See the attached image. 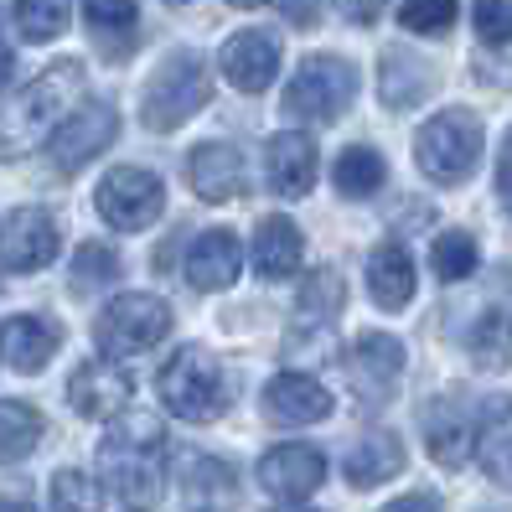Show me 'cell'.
<instances>
[{
  "mask_svg": "<svg viewBox=\"0 0 512 512\" xmlns=\"http://www.w3.org/2000/svg\"><path fill=\"white\" fill-rule=\"evenodd\" d=\"M73 0H16V32L26 42H52L68 32Z\"/></svg>",
  "mask_w": 512,
  "mask_h": 512,
  "instance_id": "f546056e",
  "label": "cell"
},
{
  "mask_svg": "<svg viewBox=\"0 0 512 512\" xmlns=\"http://www.w3.org/2000/svg\"><path fill=\"white\" fill-rule=\"evenodd\" d=\"M11 68H16V57H11V47H6V37H0V88L11 83Z\"/></svg>",
  "mask_w": 512,
  "mask_h": 512,
  "instance_id": "60d3db41",
  "label": "cell"
},
{
  "mask_svg": "<svg viewBox=\"0 0 512 512\" xmlns=\"http://www.w3.org/2000/svg\"><path fill=\"white\" fill-rule=\"evenodd\" d=\"M114 280H119V254L109 244H83L73 254V290L78 295H94V290H104Z\"/></svg>",
  "mask_w": 512,
  "mask_h": 512,
  "instance_id": "d6a6232c",
  "label": "cell"
},
{
  "mask_svg": "<svg viewBox=\"0 0 512 512\" xmlns=\"http://www.w3.org/2000/svg\"><path fill=\"white\" fill-rule=\"evenodd\" d=\"M425 445H430V456L440 461V466H466V456H471V430H466V419H461V409L450 404V399H440V404H430V414H425Z\"/></svg>",
  "mask_w": 512,
  "mask_h": 512,
  "instance_id": "484cf974",
  "label": "cell"
},
{
  "mask_svg": "<svg viewBox=\"0 0 512 512\" xmlns=\"http://www.w3.org/2000/svg\"><path fill=\"white\" fill-rule=\"evenodd\" d=\"M497 192H502L507 213H512V130H507V140H502V156H497Z\"/></svg>",
  "mask_w": 512,
  "mask_h": 512,
  "instance_id": "74e56055",
  "label": "cell"
},
{
  "mask_svg": "<svg viewBox=\"0 0 512 512\" xmlns=\"http://www.w3.org/2000/svg\"><path fill=\"white\" fill-rule=\"evenodd\" d=\"M300 249H306V238H300V228H295L285 213H269V218L254 228V269H259L264 280L295 275Z\"/></svg>",
  "mask_w": 512,
  "mask_h": 512,
  "instance_id": "44dd1931",
  "label": "cell"
},
{
  "mask_svg": "<svg viewBox=\"0 0 512 512\" xmlns=\"http://www.w3.org/2000/svg\"><path fill=\"white\" fill-rule=\"evenodd\" d=\"M187 182L202 202H233L238 192L249 187L244 176V156H238V145L228 140H207L187 156Z\"/></svg>",
  "mask_w": 512,
  "mask_h": 512,
  "instance_id": "2e32d148",
  "label": "cell"
},
{
  "mask_svg": "<svg viewBox=\"0 0 512 512\" xmlns=\"http://www.w3.org/2000/svg\"><path fill=\"white\" fill-rule=\"evenodd\" d=\"M94 207H99V218L109 228L140 233V228H150L166 213V187H161V176L145 171V166H119V171H109L99 182Z\"/></svg>",
  "mask_w": 512,
  "mask_h": 512,
  "instance_id": "ba28073f",
  "label": "cell"
},
{
  "mask_svg": "<svg viewBox=\"0 0 512 512\" xmlns=\"http://www.w3.org/2000/svg\"><path fill=\"white\" fill-rule=\"evenodd\" d=\"M383 512H440V502H435L430 492H409V497H399V502H388Z\"/></svg>",
  "mask_w": 512,
  "mask_h": 512,
  "instance_id": "ab89813d",
  "label": "cell"
},
{
  "mask_svg": "<svg viewBox=\"0 0 512 512\" xmlns=\"http://www.w3.org/2000/svg\"><path fill=\"white\" fill-rule=\"evenodd\" d=\"M414 161L435 187H456L481 161V119L471 109H445L435 114L414 140Z\"/></svg>",
  "mask_w": 512,
  "mask_h": 512,
  "instance_id": "5b68a950",
  "label": "cell"
},
{
  "mask_svg": "<svg viewBox=\"0 0 512 512\" xmlns=\"http://www.w3.org/2000/svg\"><path fill=\"white\" fill-rule=\"evenodd\" d=\"M430 78H425V68L414 63V57H404V52H394L383 63V99L394 104V109H404V104H414V99H425L430 88H425Z\"/></svg>",
  "mask_w": 512,
  "mask_h": 512,
  "instance_id": "836d02e7",
  "label": "cell"
},
{
  "mask_svg": "<svg viewBox=\"0 0 512 512\" xmlns=\"http://www.w3.org/2000/svg\"><path fill=\"white\" fill-rule=\"evenodd\" d=\"M476 37L487 42V47H507L512 42V0H476Z\"/></svg>",
  "mask_w": 512,
  "mask_h": 512,
  "instance_id": "8d00e7d4",
  "label": "cell"
},
{
  "mask_svg": "<svg viewBox=\"0 0 512 512\" xmlns=\"http://www.w3.org/2000/svg\"><path fill=\"white\" fill-rule=\"evenodd\" d=\"M337 6H342L347 21H357V26H373V21L383 16V0H337Z\"/></svg>",
  "mask_w": 512,
  "mask_h": 512,
  "instance_id": "f35d334b",
  "label": "cell"
},
{
  "mask_svg": "<svg viewBox=\"0 0 512 512\" xmlns=\"http://www.w3.org/2000/svg\"><path fill=\"white\" fill-rule=\"evenodd\" d=\"M57 244H63V233L42 207H16V213L0 218V269H11V275L47 269L57 259Z\"/></svg>",
  "mask_w": 512,
  "mask_h": 512,
  "instance_id": "8fae6325",
  "label": "cell"
},
{
  "mask_svg": "<svg viewBox=\"0 0 512 512\" xmlns=\"http://www.w3.org/2000/svg\"><path fill=\"white\" fill-rule=\"evenodd\" d=\"M135 399V378L114 363V357H99V363H83L73 368L68 378V404L83 414V419H114L125 414Z\"/></svg>",
  "mask_w": 512,
  "mask_h": 512,
  "instance_id": "7c38bea8",
  "label": "cell"
},
{
  "mask_svg": "<svg viewBox=\"0 0 512 512\" xmlns=\"http://www.w3.org/2000/svg\"><path fill=\"white\" fill-rule=\"evenodd\" d=\"M99 471L130 512H150L166 492V430L156 414H130L99 445Z\"/></svg>",
  "mask_w": 512,
  "mask_h": 512,
  "instance_id": "7a4b0ae2",
  "label": "cell"
},
{
  "mask_svg": "<svg viewBox=\"0 0 512 512\" xmlns=\"http://www.w3.org/2000/svg\"><path fill=\"white\" fill-rule=\"evenodd\" d=\"M57 347H63V331L47 316H6L0 321V363L11 373H42Z\"/></svg>",
  "mask_w": 512,
  "mask_h": 512,
  "instance_id": "9a60e30c",
  "label": "cell"
},
{
  "mask_svg": "<svg viewBox=\"0 0 512 512\" xmlns=\"http://www.w3.org/2000/svg\"><path fill=\"white\" fill-rule=\"evenodd\" d=\"M275 512H311V507H295V502H290V507H275Z\"/></svg>",
  "mask_w": 512,
  "mask_h": 512,
  "instance_id": "7bdbcfd3",
  "label": "cell"
},
{
  "mask_svg": "<svg viewBox=\"0 0 512 512\" xmlns=\"http://www.w3.org/2000/svg\"><path fill=\"white\" fill-rule=\"evenodd\" d=\"M244 269V244L228 228H207L187 249V285L192 290H228Z\"/></svg>",
  "mask_w": 512,
  "mask_h": 512,
  "instance_id": "e0dca14e",
  "label": "cell"
},
{
  "mask_svg": "<svg viewBox=\"0 0 512 512\" xmlns=\"http://www.w3.org/2000/svg\"><path fill=\"white\" fill-rule=\"evenodd\" d=\"M383 156L378 150H368V145H347L342 156H337V166H331V182H337V192L342 197H352V202H363V197H373L378 187H383Z\"/></svg>",
  "mask_w": 512,
  "mask_h": 512,
  "instance_id": "f1b7e54d",
  "label": "cell"
},
{
  "mask_svg": "<svg viewBox=\"0 0 512 512\" xmlns=\"http://www.w3.org/2000/svg\"><path fill=\"white\" fill-rule=\"evenodd\" d=\"M176 487H182V512H233V502H238V481H233L228 461L197 456V450L182 456Z\"/></svg>",
  "mask_w": 512,
  "mask_h": 512,
  "instance_id": "ac0fdd59",
  "label": "cell"
},
{
  "mask_svg": "<svg viewBox=\"0 0 512 512\" xmlns=\"http://www.w3.org/2000/svg\"><path fill=\"white\" fill-rule=\"evenodd\" d=\"M269 187L280 197H306L316 187V145L311 135L285 130L269 140Z\"/></svg>",
  "mask_w": 512,
  "mask_h": 512,
  "instance_id": "ffe728a7",
  "label": "cell"
},
{
  "mask_svg": "<svg viewBox=\"0 0 512 512\" xmlns=\"http://www.w3.org/2000/svg\"><path fill=\"white\" fill-rule=\"evenodd\" d=\"M430 264H435V275H440L445 285H456V280L476 275V264H481L476 238H471V233H461V228L440 233V238H435V249H430Z\"/></svg>",
  "mask_w": 512,
  "mask_h": 512,
  "instance_id": "4dcf8cb0",
  "label": "cell"
},
{
  "mask_svg": "<svg viewBox=\"0 0 512 512\" xmlns=\"http://www.w3.org/2000/svg\"><path fill=\"white\" fill-rule=\"evenodd\" d=\"M321 481H326V456H321L316 445H275L259 461V487L285 497V502L311 497Z\"/></svg>",
  "mask_w": 512,
  "mask_h": 512,
  "instance_id": "4fadbf2b",
  "label": "cell"
},
{
  "mask_svg": "<svg viewBox=\"0 0 512 512\" xmlns=\"http://www.w3.org/2000/svg\"><path fill=\"white\" fill-rule=\"evenodd\" d=\"M42 414L32 404H21V399H0V466H11V461H26L37 450L42 440Z\"/></svg>",
  "mask_w": 512,
  "mask_h": 512,
  "instance_id": "83f0119b",
  "label": "cell"
},
{
  "mask_svg": "<svg viewBox=\"0 0 512 512\" xmlns=\"http://www.w3.org/2000/svg\"><path fill=\"white\" fill-rule=\"evenodd\" d=\"M342 311V275L337 269H311L306 285H300V300H295V326L300 331H326Z\"/></svg>",
  "mask_w": 512,
  "mask_h": 512,
  "instance_id": "4316f807",
  "label": "cell"
},
{
  "mask_svg": "<svg viewBox=\"0 0 512 512\" xmlns=\"http://www.w3.org/2000/svg\"><path fill=\"white\" fill-rule=\"evenodd\" d=\"M471 357L481 368H512V311H492L487 321L476 326Z\"/></svg>",
  "mask_w": 512,
  "mask_h": 512,
  "instance_id": "1f68e13d",
  "label": "cell"
},
{
  "mask_svg": "<svg viewBox=\"0 0 512 512\" xmlns=\"http://www.w3.org/2000/svg\"><path fill=\"white\" fill-rule=\"evenodd\" d=\"M0 512H32V507L26 502H0Z\"/></svg>",
  "mask_w": 512,
  "mask_h": 512,
  "instance_id": "b9f144b4",
  "label": "cell"
},
{
  "mask_svg": "<svg viewBox=\"0 0 512 512\" xmlns=\"http://www.w3.org/2000/svg\"><path fill=\"white\" fill-rule=\"evenodd\" d=\"M218 63H223V78L238 88V94H264L280 73V42H275V32H259L254 26V32L228 37Z\"/></svg>",
  "mask_w": 512,
  "mask_h": 512,
  "instance_id": "5bb4252c",
  "label": "cell"
},
{
  "mask_svg": "<svg viewBox=\"0 0 512 512\" xmlns=\"http://www.w3.org/2000/svg\"><path fill=\"white\" fill-rule=\"evenodd\" d=\"M114 135H119V109L109 99H88L63 119V130L52 135V166L63 176H73L78 166L104 156V150L114 145Z\"/></svg>",
  "mask_w": 512,
  "mask_h": 512,
  "instance_id": "30bf717a",
  "label": "cell"
},
{
  "mask_svg": "<svg viewBox=\"0 0 512 512\" xmlns=\"http://www.w3.org/2000/svg\"><path fill=\"white\" fill-rule=\"evenodd\" d=\"M83 21L94 32V42L104 47V57H125L140 26V6L135 0H83Z\"/></svg>",
  "mask_w": 512,
  "mask_h": 512,
  "instance_id": "d4e9b609",
  "label": "cell"
},
{
  "mask_svg": "<svg viewBox=\"0 0 512 512\" xmlns=\"http://www.w3.org/2000/svg\"><path fill=\"white\" fill-rule=\"evenodd\" d=\"M476 456L481 471L502 487H512V399H492L487 414H481V430H476Z\"/></svg>",
  "mask_w": 512,
  "mask_h": 512,
  "instance_id": "603a6c76",
  "label": "cell"
},
{
  "mask_svg": "<svg viewBox=\"0 0 512 512\" xmlns=\"http://www.w3.org/2000/svg\"><path fill=\"white\" fill-rule=\"evenodd\" d=\"M52 512H104V497H99V481L88 471H57L52 476Z\"/></svg>",
  "mask_w": 512,
  "mask_h": 512,
  "instance_id": "e575fe53",
  "label": "cell"
},
{
  "mask_svg": "<svg viewBox=\"0 0 512 512\" xmlns=\"http://www.w3.org/2000/svg\"><path fill=\"white\" fill-rule=\"evenodd\" d=\"M368 290L383 311H404L414 295V259L399 244H378L368 259Z\"/></svg>",
  "mask_w": 512,
  "mask_h": 512,
  "instance_id": "7402d4cb",
  "label": "cell"
},
{
  "mask_svg": "<svg viewBox=\"0 0 512 512\" xmlns=\"http://www.w3.org/2000/svg\"><path fill=\"white\" fill-rule=\"evenodd\" d=\"M156 388H161V404L176 419H187V425H213L233 404V383L207 347H176L171 363L156 378Z\"/></svg>",
  "mask_w": 512,
  "mask_h": 512,
  "instance_id": "3957f363",
  "label": "cell"
},
{
  "mask_svg": "<svg viewBox=\"0 0 512 512\" xmlns=\"http://www.w3.org/2000/svg\"><path fill=\"white\" fill-rule=\"evenodd\" d=\"M342 471H347L352 487H378V481H394V476L404 471V445H399V435L378 430V435H368V440H357Z\"/></svg>",
  "mask_w": 512,
  "mask_h": 512,
  "instance_id": "cb8c5ba5",
  "label": "cell"
},
{
  "mask_svg": "<svg viewBox=\"0 0 512 512\" xmlns=\"http://www.w3.org/2000/svg\"><path fill=\"white\" fill-rule=\"evenodd\" d=\"M78 94H83V63H73V57L52 63L26 88H11L0 99V161H26L37 145H47L78 109Z\"/></svg>",
  "mask_w": 512,
  "mask_h": 512,
  "instance_id": "6da1fadb",
  "label": "cell"
},
{
  "mask_svg": "<svg viewBox=\"0 0 512 512\" xmlns=\"http://www.w3.org/2000/svg\"><path fill=\"white\" fill-rule=\"evenodd\" d=\"M342 373H347L352 394L363 399V404L394 399V388H399V378H404V342L388 337V331H363V337L347 347Z\"/></svg>",
  "mask_w": 512,
  "mask_h": 512,
  "instance_id": "9c48e42d",
  "label": "cell"
},
{
  "mask_svg": "<svg viewBox=\"0 0 512 512\" xmlns=\"http://www.w3.org/2000/svg\"><path fill=\"white\" fill-rule=\"evenodd\" d=\"M228 6H259V0H228Z\"/></svg>",
  "mask_w": 512,
  "mask_h": 512,
  "instance_id": "ee69618b",
  "label": "cell"
},
{
  "mask_svg": "<svg viewBox=\"0 0 512 512\" xmlns=\"http://www.w3.org/2000/svg\"><path fill=\"white\" fill-rule=\"evenodd\" d=\"M357 94V73L342 57H306L285 88V114L300 125H331Z\"/></svg>",
  "mask_w": 512,
  "mask_h": 512,
  "instance_id": "52a82bcc",
  "label": "cell"
},
{
  "mask_svg": "<svg viewBox=\"0 0 512 512\" xmlns=\"http://www.w3.org/2000/svg\"><path fill=\"white\" fill-rule=\"evenodd\" d=\"M456 21V0H404L399 6V26L414 37H440Z\"/></svg>",
  "mask_w": 512,
  "mask_h": 512,
  "instance_id": "d590c367",
  "label": "cell"
},
{
  "mask_svg": "<svg viewBox=\"0 0 512 512\" xmlns=\"http://www.w3.org/2000/svg\"><path fill=\"white\" fill-rule=\"evenodd\" d=\"M207 99H213L207 57L202 52H176L156 68V78H150L140 119H145V130H176V125H187Z\"/></svg>",
  "mask_w": 512,
  "mask_h": 512,
  "instance_id": "277c9868",
  "label": "cell"
},
{
  "mask_svg": "<svg viewBox=\"0 0 512 512\" xmlns=\"http://www.w3.org/2000/svg\"><path fill=\"white\" fill-rule=\"evenodd\" d=\"M264 414L275 425H316V419L331 414V394L306 373H280L264 388Z\"/></svg>",
  "mask_w": 512,
  "mask_h": 512,
  "instance_id": "d6986e66",
  "label": "cell"
},
{
  "mask_svg": "<svg viewBox=\"0 0 512 512\" xmlns=\"http://www.w3.org/2000/svg\"><path fill=\"white\" fill-rule=\"evenodd\" d=\"M171 331V306L161 295H145V290H130V295H114L94 337H99V352L114 357V363H125V357H140L150 352L161 337Z\"/></svg>",
  "mask_w": 512,
  "mask_h": 512,
  "instance_id": "8992f818",
  "label": "cell"
}]
</instances>
